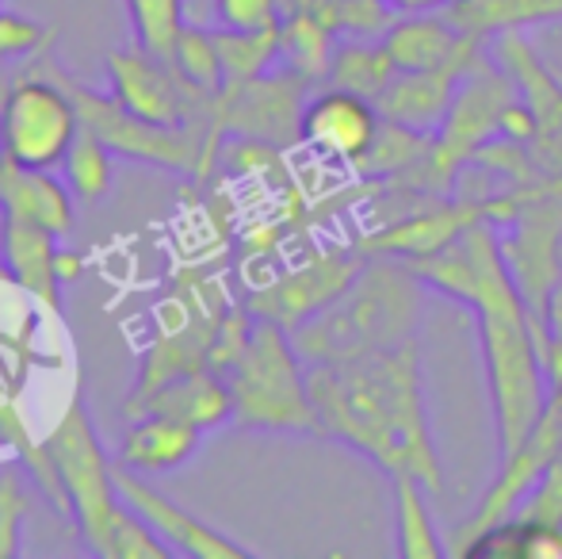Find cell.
Segmentation results:
<instances>
[{"instance_id": "obj_21", "label": "cell", "mask_w": 562, "mask_h": 559, "mask_svg": "<svg viewBox=\"0 0 562 559\" xmlns=\"http://www.w3.org/2000/svg\"><path fill=\"white\" fill-rule=\"evenodd\" d=\"M394 487V548L402 559H440L448 552L437 537L429 487L417 476H391Z\"/></svg>"}, {"instance_id": "obj_8", "label": "cell", "mask_w": 562, "mask_h": 559, "mask_svg": "<svg viewBox=\"0 0 562 559\" xmlns=\"http://www.w3.org/2000/svg\"><path fill=\"white\" fill-rule=\"evenodd\" d=\"M368 254L360 246L356 249H318L306 261L283 269L280 277L257 283L245 295L257 318H272L283 329H299L306 318H314L318 311H326L329 303L356 280V272L363 269Z\"/></svg>"}, {"instance_id": "obj_10", "label": "cell", "mask_w": 562, "mask_h": 559, "mask_svg": "<svg viewBox=\"0 0 562 559\" xmlns=\"http://www.w3.org/2000/svg\"><path fill=\"white\" fill-rule=\"evenodd\" d=\"M115 491H119V499H123V506H131L134 514H138L142 522H146L149 529H154L157 537L172 548V552L195 556V559H252L257 556L252 548L223 537V533L211 529L207 522H200L195 514H188L184 506H177L172 499H165L161 491H154V487L146 483V476L123 468V463L115 468Z\"/></svg>"}, {"instance_id": "obj_16", "label": "cell", "mask_w": 562, "mask_h": 559, "mask_svg": "<svg viewBox=\"0 0 562 559\" xmlns=\"http://www.w3.org/2000/svg\"><path fill=\"white\" fill-rule=\"evenodd\" d=\"M200 440L203 429L195 425L165 418V414H142V418H131V429L119 440V463L146 479L169 476L200 452Z\"/></svg>"}, {"instance_id": "obj_7", "label": "cell", "mask_w": 562, "mask_h": 559, "mask_svg": "<svg viewBox=\"0 0 562 559\" xmlns=\"http://www.w3.org/2000/svg\"><path fill=\"white\" fill-rule=\"evenodd\" d=\"M311 92L314 81H306L303 74L280 62L252 81L226 85L218 92V123L234 138H252L265 146L288 149L303 142V112Z\"/></svg>"}, {"instance_id": "obj_36", "label": "cell", "mask_w": 562, "mask_h": 559, "mask_svg": "<svg viewBox=\"0 0 562 559\" xmlns=\"http://www.w3.org/2000/svg\"><path fill=\"white\" fill-rule=\"evenodd\" d=\"M0 223H4V215H0Z\"/></svg>"}, {"instance_id": "obj_12", "label": "cell", "mask_w": 562, "mask_h": 559, "mask_svg": "<svg viewBox=\"0 0 562 559\" xmlns=\"http://www.w3.org/2000/svg\"><path fill=\"white\" fill-rule=\"evenodd\" d=\"M379 127H383V115H379L375 100L356 97V92L337 89V85H326L306 100L303 142L326 161H340L356 169L368 157Z\"/></svg>"}, {"instance_id": "obj_34", "label": "cell", "mask_w": 562, "mask_h": 559, "mask_svg": "<svg viewBox=\"0 0 562 559\" xmlns=\"http://www.w3.org/2000/svg\"><path fill=\"white\" fill-rule=\"evenodd\" d=\"M398 15H414V12H445L451 0H386Z\"/></svg>"}, {"instance_id": "obj_30", "label": "cell", "mask_w": 562, "mask_h": 559, "mask_svg": "<svg viewBox=\"0 0 562 559\" xmlns=\"http://www.w3.org/2000/svg\"><path fill=\"white\" fill-rule=\"evenodd\" d=\"M215 23L229 31H260L280 23V0H215Z\"/></svg>"}, {"instance_id": "obj_33", "label": "cell", "mask_w": 562, "mask_h": 559, "mask_svg": "<svg viewBox=\"0 0 562 559\" xmlns=\"http://www.w3.org/2000/svg\"><path fill=\"white\" fill-rule=\"evenodd\" d=\"M85 269H89L85 254H74V249H61L58 246V280H61V288H69V283L81 280Z\"/></svg>"}, {"instance_id": "obj_14", "label": "cell", "mask_w": 562, "mask_h": 559, "mask_svg": "<svg viewBox=\"0 0 562 559\" xmlns=\"http://www.w3.org/2000/svg\"><path fill=\"white\" fill-rule=\"evenodd\" d=\"M74 200L77 195L69 192L66 180L54 177V169H31L0 149V215L27 219L58 238H69L77 219Z\"/></svg>"}, {"instance_id": "obj_2", "label": "cell", "mask_w": 562, "mask_h": 559, "mask_svg": "<svg viewBox=\"0 0 562 559\" xmlns=\"http://www.w3.org/2000/svg\"><path fill=\"white\" fill-rule=\"evenodd\" d=\"M311 399L322 437L360 452L386 476H417L432 494L445 491L417 337L394 349L311 365Z\"/></svg>"}, {"instance_id": "obj_15", "label": "cell", "mask_w": 562, "mask_h": 559, "mask_svg": "<svg viewBox=\"0 0 562 559\" xmlns=\"http://www.w3.org/2000/svg\"><path fill=\"white\" fill-rule=\"evenodd\" d=\"M142 414H165V418H177L184 425L211 433L218 425L234 422V399H229L226 376H218L215 368H195L177 380H169L161 391L146 399L138 411H131L126 418H142Z\"/></svg>"}, {"instance_id": "obj_32", "label": "cell", "mask_w": 562, "mask_h": 559, "mask_svg": "<svg viewBox=\"0 0 562 559\" xmlns=\"http://www.w3.org/2000/svg\"><path fill=\"white\" fill-rule=\"evenodd\" d=\"M543 345H562V277L555 280L543 306V322H540V349Z\"/></svg>"}, {"instance_id": "obj_5", "label": "cell", "mask_w": 562, "mask_h": 559, "mask_svg": "<svg viewBox=\"0 0 562 559\" xmlns=\"http://www.w3.org/2000/svg\"><path fill=\"white\" fill-rule=\"evenodd\" d=\"M46 448L61 471L69 506H74V525L81 529L85 545L97 556L112 559V540L126 506L115 491V463L108 460L97 422H92L89 403L81 395L69 399L66 414L46 437Z\"/></svg>"}, {"instance_id": "obj_24", "label": "cell", "mask_w": 562, "mask_h": 559, "mask_svg": "<svg viewBox=\"0 0 562 559\" xmlns=\"http://www.w3.org/2000/svg\"><path fill=\"white\" fill-rule=\"evenodd\" d=\"M61 172H66L69 192L81 203H100L108 192H112L115 180V149L108 146L100 135H92L89 127H81V135L69 146L66 161H61Z\"/></svg>"}, {"instance_id": "obj_26", "label": "cell", "mask_w": 562, "mask_h": 559, "mask_svg": "<svg viewBox=\"0 0 562 559\" xmlns=\"http://www.w3.org/2000/svg\"><path fill=\"white\" fill-rule=\"evenodd\" d=\"M126 15H131L134 43L169 62L172 46L188 23L184 0H126Z\"/></svg>"}, {"instance_id": "obj_23", "label": "cell", "mask_w": 562, "mask_h": 559, "mask_svg": "<svg viewBox=\"0 0 562 559\" xmlns=\"http://www.w3.org/2000/svg\"><path fill=\"white\" fill-rule=\"evenodd\" d=\"M218 58H223L226 85H245L252 77L280 66V23L260 31H229L215 27Z\"/></svg>"}, {"instance_id": "obj_19", "label": "cell", "mask_w": 562, "mask_h": 559, "mask_svg": "<svg viewBox=\"0 0 562 559\" xmlns=\"http://www.w3.org/2000/svg\"><path fill=\"white\" fill-rule=\"evenodd\" d=\"M0 445H8L15 456L23 460V471L31 476V483L43 491V499L58 510L66 522H74V506H69L66 483H61V471L54 463L50 448H46V437H31L27 418H23L15 395L0 399Z\"/></svg>"}, {"instance_id": "obj_29", "label": "cell", "mask_w": 562, "mask_h": 559, "mask_svg": "<svg viewBox=\"0 0 562 559\" xmlns=\"http://www.w3.org/2000/svg\"><path fill=\"white\" fill-rule=\"evenodd\" d=\"M252 326H257V314H252L245 303H229V311L223 314V322H218V329H215L211 360H207L218 376H226L229 368L237 365V357H241L245 345H249V337H252Z\"/></svg>"}, {"instance_id": "obj_6", "label": "cell", "mask_w": 562, "mask_h": 559, "mask_svg": "<svg viewBox=\"0 0 562 559\" xmlns=\"http://www.w3.org/2000/svg\"><path fill=\"white\" fill-rule=\"evenodd\" d=\"M4 154L31 169H61L69 146L81 135V108L69 97L61 77L46 62L43 69H23L0 97Z\"/></svg>"}, {"instance_id": "obj_20", "label": "cell", "mask_w": 562, "mask_h": 559, "mask_svg": "<svg viewBox=\"0 0 562 559\" xmlns=\"http://www.w3.org/2000/svg\"><path fill=\"white\" fill-rule=\"evenodd\" d=\"M398 74H402L398 62H394L391 46L383 38H340L334 62H329L326 85L348 89L356 97L379 100Z\"/></svg>"}, {"instance_id": "obj_31", "label": "cell", "mask_w": 562, "mask_h": 559, "mask_svg": "<svg viewBox=\"0 0 562 559\" xmlns=\"http://www.w3.org/2000/svg\"><path fill=\"white\" fill-rule=\"evenodd\" d=\"M520 559H562V525L551 522H532V517H520Z\"/></svg>"}, {"instance_id": "obj_1", "label": "cell", "mask_w": 562, "mask_h": 559, "mask_svg": "<svg viewBox=\"0 0 562 559\" xmlns=\"http://www.w3.org/2000/svg\"><path fill=\"white\" fill-rule=\"evenodd\" d=\"M414 272L425 280V288L474 311L490 406H494V440L497 456H505L540 422L551 383L543 368L540 329L505 265L497 226H471L448 249L414 261Z\"/></svg>"}, {"instance_id": "obj_3", "label": "cell", "mask_w": 562, "mask_h": 559, "mask_svg": "<svg viewBox=\"0 0 562 559\" xmlns=\"http://www.w3.org/2000/svg\"><path fill=\"white\" fill-rule=\"evenodd\" d=\"M422 303L425 280L414 272V265L398 257H368L334 303L291 329V337L306 365L394 349L414 337Z\"/></svg>"}, {"instance_id": "obj_17", "label": "cell", "mask_w": 562, "mask_h": 559, "mask_svg": "<svg viewBox=\"0 0 562 559\" xmlns=\"http://www.w3.org/2000/svg\"><path fill=\"white\" fill-rule=\"evenodd\" d=\"M474 35H463L445 12H414L398 15L383 43L391 46L398 69H432L456 58Z\"/></svg>"}, {"instance_id": "obj_9", "label": "cell", "mask_w": 562, "mask_h": 559, "mask_svg": "<svg viewBox=\"0 0 562 559\" xmlns=\"http://www.w3.org/2000/svg\"><path fill=\"white\" fill-rule=\"evenodd\" d=\"M490 58L513 77L520 100H525L528 112H532V120H536L532 154L540 157L543 169L562 177V81L548 69V62L536 54V46L528 43L525 31L494 35Z\"/></svg>"}, {"instance_id": "obj_27", "label": "cell", "mask_w": 562, "mask_h": 559, "mask_svg": "<svg viewBox=\"0 0 562 559\" xmlns=\"http://www.w3.org/2000/svg\"><path fill=\"white\" fill-rule=\"evenodd\" d=\"M27 471L15 463L0 468V559L23 552V525H27Z\"/></svg>"}, {"instance_id": "obj_18", "label": "cell", "mask_w": 562, "mask_h": 559, "mask_svg": "<svg viewBox=\"0 0 562 559\" xmlns=\"http://www.w3.org/2000/svg\"><path fill=\"white\" fill-rule=\"evenodd\" d=\"M445 15L463 35L490 43L505 31H528L562 20V0H451Z\"/></svg>"}, {"instance_id": "obj_22", "label": "cell", "mask_w": 562, "mask_h": 559, "mask_svg": "<svg viewBox=\"0 0 562 559\" xmlns=\"http://www.w3.org/2000/svg\"><path fill=\"white\" fill-rule=\"evenodd\" d=\"M340 35L311 12H291L280 20V62L306 81H326Z\"/></svg>"}, {"instance_id": "obj_4", "label": "cell", "mask_w": 562, "mask_h": 559, "mask_svg": "<svg viewBox=\"0 0 562 559\" xmlns=\"http://www.w3.org/2000/svg\"><path fill=\"white\" fill-rule=\"evenodd\" d=\"M234 399V425L260 433H318L311 399V368L295 349L291 329L272 318H257L237 365L226 372Z\"/></svg>"}, {"instance_id": "obj_35", "label": "cell", "mask_w": 562, "mask_h": 559, "mask_svg": "<svg viewBox=\"0 0 562 559\" xmlns=\"http://www.w3.org/2000/svg\"><path fill=\"white\" fill-rule=\"evenodd\" d=\"M0 149H4V123H0Z\"/></svg>"}, {"instance_id": "obj_28", "label": "cell", "mask_w": 562, "mask_h": 559, "mask_svg": "<svg viewBox=\"0 0 562 559\" xmlns=\"http://www.w3.org/2000/svg\"><path fill=\"white\" fill-rule=\"evenodd\" d=\"M50 43V27L23 12L0 8V69H15L20 62H31Z\"/></svg>"}, {"instance_id": "obj_37", "label": "cell", "mask_w": 562, "mask_h": 559, "mask_svg": "<svg viewBox=\"0 0 562 559\" xmlns=\"http://www.w3.org/2000/svg\"><path fill=\"white\" fill-rule=\"evenodd\" d=\"M0 4H4V0H0Z\"/></svg>"}, {"instance_id": "obj_11", "label": "cell", "mask_w": 562, "mask_h": 559, "mask_svg": "<svg viewBox=\"0 0 562 559\" xmlns=\"http://www.w3.org/2000/svg\"><path fill=\"white\" fill-rule=\"evenodd\" d=\"M479 58H482V38H471V43L451 62H445V66L402 69L391 81V89L375 100L379 115L402 123V127H409V131H422V135H437L451 100H456L459 85H463V77L471 74V66Z\"/></svg>"}, {"instance_id": "obj_13", "label": "cell", "mask_w": 562, "mask_h": 559, "mask_svg": "<svg viewBox=\"0 0 562 559\" xmlns=\"http://www.w3.org/2000/svg\"><path fill=\"white\" fill-rule=\"evenodd\" d=\"M58 234L27 219L0 223V272L23 288L46 314L61 318V280H58Z\"/></svg>"}, {"instance_id": "obj_25", "label": "cell", "mask_w": 562, "mask_h": 559, "mask_svg": "<svg viewBox=\"0 0 562 559\" xmlns=\"http://www.w3.org/2000/svg\"><path fill=\"white\" fill-rule=\"evenodd\" d=\"M172 69L184 77L192 89L218 97L226 89V74H223V58H218V43H215V27H200V23H184L177 46H172Z\"/></svg>"}]
</instances>
